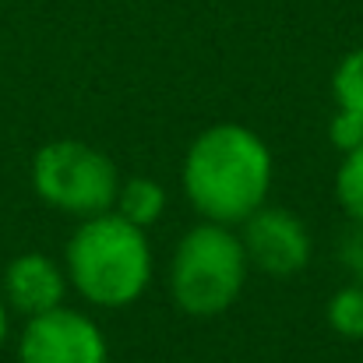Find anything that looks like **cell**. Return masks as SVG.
Masks as SVG:
<instances>
[{"label":"cell","mask_w":363,"mask_h":363,"mask_svg":"<svg viewBox=\"0 0 363 363\" xmlns=\"http://www.w3.org/2000/svg\"><path fill=\"white\" fill-rule=\"evenodd\" d=\"M275 162L261 134L243 123H216L201 130L180 169L187 201L205 223L240 226L254 216L272 191Z\"/></svg>","instance_id":"obj_1"},{"label":"cell","mask_w":363,"mask_h":363,"mask_svg":"<svg viewBox=\"0 0 363 363\" xmlns=\"http://www.w3.org/2000/svg\"><path fill=\"white\" fill-rule=\"evenodd\" d=\"M64 272L78 296L121 311L141 300L152 282V247L145 230L117 212L89 216L67 240Z\"/></svg>","instance_id":"obj_2"},{"label":"cell","mask_w":363,"mask_h":363,"mask_svg":"<svg viewBox=\"0 0 363 363\" xmlns=\"http://www.w3.org/2000/svg\"><path fill=\"white\" fill-rule=\"evenodd\" d=\"M247 282V254L233 226L198 223L187 230L169 264L173 303L191 318H216L230 311Z\"/></svg>","instance_id":"obj_3"},{"label":"cell","mask_w":363,"mask_h":363,"mask_svg":"<svg viewBox=\"0 0 363 363\" xmlns=\"http://www.w3.org/2000/svg\"><path fill=\"white\" fill-rule=\"evenodd\" d=\"M32 187L35 194L67 216H103L113 212L117 191H121V173L110 155L85 141H50L35 152L32 159Z\"/></svg>","instance_id":"obj_4"},{"label":"cell","mask_w":363,"mask_h":363,"mask_svg":"<svg viewBox=\"0 0 363 363\" xmlns=\"http://www.w3.org/2000/svg\"><path fill=\"white\" fill-rule=\"evenodd\" d=\"M240 243L247 254V264H254L257 272L272 275V279H293L296 272H303L311 264V230L303 226V219L289 208H272L261 205L254 216H247L240 223Z\"/></svg>","instance_id":"obj_5"},{"label":"cell","mask_w":363,"mask_h":363,"mask_svg":"<svg viewBox=\"0 0 363 363\" xmlns=\"http://www.w3.org/2000/svg\"><path fill=\"white\" fill-rule=\"evenodd\" d=\"M18 363H106V339L89 314L53 307L28 318L18 342Z\"/></svg>","instance_id":"obj_6"},{"label":"cell","mask_w":363,"mask_h":363,"mask_svg":"<svg viewBox=\"0 0 363 363\" xmlns=\"http://www.w3.org/2000/svg\"><path fill=\"white\" fill-rule=\"evenodd\" d=\"M67 272L39 254V250H28V254H18L7 268H4V303L25 318H39L53 307H64V296H67Z\"/></svg>","instance_id":"obj_7"},{"label":"cell","mask_w":363,"mask_h":363,"mask_svg":"<svg viewBox=\"0 0 363 363\" xmlns=\"http://www.w3.org/2000/svg\"><path fill=\"white\" fill-rule=\"evenodd\" d=\"M166 208V191L162 184H155L152 177H130L121 180V191H117V201H113V212L123 216L127 223L148 230Z\"/></svg>","instance_id":"obj_8"},{"label":"cell","mask_w":363,"mask_h":363,"mask_svg":"<svg viewBox=\"0 0 363 363\" xmlns=\"http://www.w3.org/2000/svg\"><path fill=\"white\" fill-rule=\"evenodd\" d=\"M332 96L339 103V110H350V113H360L363 117V46L350 50L335 74H332Z\"/></svg>","instance_id":"obj_9"},{"label":"cell","mask_w":363,"mask_h":363,"mask_svg":"<svg viewBox=\"0 0 363 363\" xmlns=\"http://www.w3.org/2000/svg\"><path fill=\"white\" fill-rule=\"evenodd\" d=\"M335 194L346 216L363 223V145L342 155L339 173H335Z\"/></svg>","instance_id":"obj_10"},{"label":"cell","mask_w":363,"mask_h":363,"mask_svg":"<svg viewBox=\"0 0 363 363\" xmlns=\"http://www.w3.org/2000/svg\"><path fill=\"white\" fill-rule=\"evenodd\" d=\"M328 325L342 339H363V286H346L328 300Z\"/></svg>","instance_id":"obj_11"},{"label":"cell","mask_w":363,"mask_h":363,"mask_svg":"<svg viewBox=\"0 0 363 363\" xmlns=\"http://www.w3.org/2000/svg\"><path fill=\"white\" fill-rule=\"evenodd\" d=\"M328 138H332V145H335L342 155L353 152V148H360L363 145V117L360 113H350V110H335L332 127H328Z\"/></svg>","instance_id":"obj_12"},{"label":"cell","mask_w":363,"mask_h":363,"mask_svg":"<svg viewBox=\"0 0 363 363\" xmlns=\"http://www.w3.org/2000/svg\"><path fill=\"white\" fill-rule=\"evenodd\" d=\"M342 264L350 268V275L363 286V223L353 219V226L342 233Z\"/></svg>","instance_id":"obj_13"},{"label":"cell","mask_w":363,"mask_h":363,"mask_svg":"<svg viewBox=\"0 0 363 363\" xmlns=\"http://www.w3.org/2000/svg\"><path fill=\"white\" fill-rule=\"evenodd\" d=\"M4 339H7V303L0 296V346H4Z\"/></svg>","instance_id":"obj_14"},{"label":"cell","mask_w":363,"mask_h":363,"mask_svg":"<svg viewBox=\"0 0 363 363\" xmlns=\"http://www.w3.org/2000/svg\"><path fill=\"white\" fill-rule=\"evenodd\" d=\"M360 342H363V339H360Z\"/></svg>","instance_id":"obj_15"}]
</instances>
